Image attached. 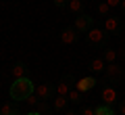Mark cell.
<instances>
[{
	"label": "cell",
	"mask_w": 125,
	"mask_h": 115,
	"mask_svg": "<svg viewBox=\"0 0 125 115\" xmlns=\"http://www.w3.org/2000/svg\"><path fill=\"white\" fill-rule=\"evenodd\" d=\"M31 92H36V88H33V82L29 77H17L10 84V98L13 101H25Z\"/></svg>",
	"instance_id": "6da1fadb"
},
{
	"label": "cell",
	"mask_w": 125,
	"mask_h": 115,
	"mask_svg": "<svg viewBox=\"0 0 125 115\" xmlns=\"http://www.w3.org/2000/svg\"><path fill=\"white\" fill-rule=\"evenodd\" d=\"M85 36H88L90 44H102V42L106 40V34H104V29H100V27H90V29L85 31Z\"/></svg>",
	"instance_id": "7a4b0ae2"
},
{
	"label": "cell",
	"mask_w": 125,
	"mask_h": 115,
	"mask_svg": "<svg viewBox=\"0 0 125 115\" xmlns=\"http://www.w3.org/2000/svg\"><path fill=\"white\" fill-rule=\"evenodd\" d=\"M104 71H106V77L111 82H119L121 77H123V67L117 65V63H108V65L104 67Z\"/></svg>",
	"instance_id": "3957f363"
},
{
	"label": "cell",
	"mask_w": 125,
	"mask_h": 115,
	"mask_svg": "<svg viewBox=\"0 0 125 115\" xmlns=\"http://www.w3.org/2000/svg\"><path fill=\"white\" fill-rule=\"evenodd\" d=\"M92 23H94V21H92V17H90V15H83V13H81L79 17H75V29H77V31H83V34H85L90 27H94Z\"/></svg>",
	"instance_id": "277c9868"
},
{
	"label": "cell",
	"mask_w": 125,
	"mask_h": 115,
	"mask_svg": "<svg viewBox=\"0 0 125 115\" xmlns=\"http://www.w3.org/2000/svg\"><path fill=\"white\" fill-rule=\"evenodd\" d=\"M94 86H96V77H92V75H85V77H79V80H77L75 88L79 90L81 94H83V92H88V90H92Z\"/></svg>",
	"instance_id": "5b68a950"
},
{
	"label": "cell",
	"mask_w": 125,
	"mask_h": 115,
	"mask_svg": "<svg viewBox=\"0 0 125 115\" xmlns=\"http://www.w3.org/2000/svg\"><path fill=\"white\" fill-rule=\"evenodd\" d=\"M100 96H102L104 105H108V107H113L117 101H119V96H117V90L113 88V86H106V88L102 90V94H100Z\"/></svg>",
	"instance_id": "8992f818"
},
{
	"label": "cell",
	"mask_w": 125,
	"mask_h": 115,
	"mask_svg": "<svg viewBox=\"0 0 125 115\" xmlns=\"http://www.w3.org/2000/svg\"><path fill=\"white\" fill-rule=\"evenodd\" d=\"M121 29V23L117 17H113V15H108L106 19H104V31H108V34H117V31Z\"/></svg>",
	"instance_id": "52a82bcc"
},
{
	"label": "cell",
	"mask_w": 125,
	"mask_h": 115,
	"mask_svg": "<svg viewBox=\"0 0 125 115\" xmlns=\"http://www.w3.org/2000/svg\"><path fill=\"white\" fill-rule=\"evenodd\" d=\"M77 40V29L75 27H67V29H62V34H61V42L62 44H73V42Z\"/></svg>",
	"instance_id": "ba28073f"
},
{
	"label": "cell",
	"mask_w": 125,
	"mask_h": 115,
	"mask_svg": "<svg viewBox=\"0 0 125 115\" xmlns=\"http://www.w3.org/2000/svg\"><path fill=\"white\" fill-rule=\"evenodd\" d=\"M36 94H38L40 101H48V98H52V88H50L48 84H38Z\"/></svg>",
	"instance_id": "9c48e42d"
},
{
	"label": "cell",
	"mask_w": 125,
	"mask_h": 115,
	"mask_svg": "<svg viewBox=\"0 0 125 115\" xmlns=\"http://www.w3.org/2000/svg\"><path fill=\"white\" fill-rule=\"evenodd\" d=\"M67 9L71 11L73 15H81V13H83V0H69Z\"/></svg>",
	"instance_id": "30bf717a"
},
{
	"label": "cell",
	"mask_w": 125,
	"mask_h": 115,
	"mask_svg": "<svg viewBox=\"0 0 125 115\" xmlns=\"http://www.w3.org/2000/svg\"><path fill=\"white\" fill-rule=\"evenodd\" d=\"M104 67H106V61L104 59H92V63H90V69L92 71H104Z\"/></svg>",
	"instance_id": "8fae6325"
},
{
	"label": "cell",
	"mask_w": 125,
	"mask_h": 115,
	"mask_svg": "<svg viewBox=\"0 0 125 115\" xmlns=\"http://www.w3.org/2000/svg\"><path fill=\"white\" fill-rule=\"evenodd\" d=\"M69 90H71V86H69L67 80H61V82L56 84V94H61V96H67Z\"/></svg>",
	"instance_id": "7c38bea8"
},
{
	"label": "cell",
	"mask_w": 125,
	"mask_h": 115,
	"mask_svg": "<svg viewBox=\"0 0 125 115\" xmlns=\"http://www.w3.org/2000/svg\"><path fill=\"white\" fill-rule=\"evenodd\" d=\"M67 102H69L67 96H61V94H56V96H54V109H56V111H62L65 107H67Z\"/></svg>",
	"instance_id": "4fadbf2b"
},
{
	"label": "cell",
	"mask_w": 125,
	"mask_h": 115,
	"mask_svg": "<svg viewBox=\"0 0 125 115\" xmlns=\"http://www.w3.org/2000/svg\"><path fill=\"white\" fill-rule=\"evenodd\" d=\"M10 73H13V77L17 80V77H25V65H21V63H17V65L10 69Z\"/></svg>",
	"instance_id": "5bb4252c"
},
{
	"label": "cell",
	"mask_w": 125,
	"mask_h": 115,
	"mask_svg": "<svg viewBox=\"0 0 125 115\" xmlns=\"http://www.w3.org/2000/svg\"><path fill=\"white\" fill-rule=\"evenodd\" d=\"M117 57H119V52H117L115 48L104 50V61H106V65H108V63H115V61H117Z\"/></svg>",
	"instance_id": "9a60e30c"
},
{
	"label": "cell",
	"mask_w": 125,
	"mask_h": 115,
	"mask_svg": "<svg viewBox=\"0 0 125 115\" xmlns=\"http://www.w3.org/2000/svg\"><path fill=\"white\" fill-rule=\"evenodd\" d=\"M96 9H98V13L102 15V17H108V15H111V6L106 4V0H104V2H98V6H96Z\"/></svg>",
	"instance_id": "2e32d148"
},
{
	"label": "cell",
	"mask_w": 125,
	"mask_h": 115,
	"mask_svg": "<svg viewBox=\"0 0 125 115\" xmlns=\"http://www.w3.org/2000/svg\"><path fill=\"white\" fill-rule=\"evenodd\" d=\"M96 115H115V111H113L108 105H104V102H102L100 107H96Z\"/></svg>",
	"instance_id": "e0dca14e"
},
{
	"label": "cell",
	"mask_w": 125,
	"mask_h": 115,
	"mask_svg": "<svg viewBox=\"0 0 125 115\" xmlns=\"http://www.w3.org/2000/svg\"><path fill=\"white\" fill-rule=\"evenodd\" d=\"M67 98H69V101H71V102H79V101H81V92H79V90H77V88H73V90H69Z\"/></svg>",
	"instance_id": "ac0fdd59"
},
{
	"label": "cell",
	"mask_w": 125,
	"mask_h": 115,
	"mask_svg": "<svg viewBox=\"0 0 125 115\" xmlns=\"http://www.w3.org/2000/svg\"><path fill=\"white\" fill-rule=\"evenodd\" d=\"M0 115H15V111H13V105L4 102V105L0 107Z\"/></svg>",
	"instance_id": "d6986e66"
},
{
	"label": "cell",
	"mask_w": 125,
	"mask_h": 115,
	"mask_svg": "<svg viewBox=\"0 0 125 115\" xmlns=\"http://www.w3.org/2000/svg\"><path fill=\"white\" fill-rule=\"evenodd\" d=\"M25 102H27V105H29V107H33V105H38V94H36V92H31L29 96L25 98Z\"/></svg>",
	"instance_id": "ffe728a7"
},
{
	"label": "cell",
	"mask_w": 125,
	"mask_h": 115,
	"mask_svg": "<svg viewBox=\"0 0 125 115\" xmlns=\"http://www.w3.org/2000/svg\"><path fill=\"white\" fill-rule=\"evenodd\" d=\"M106 4L111 9H117V6H121V0H106Z\"/></svg>",
	"instance_id": "44dd1931"
},
{
	"label": "cell",
	"mask_w": 125,
	"mask_h": 115,
	"mask_svg": "<svg viewBox=\"0 0 125 115\" xmlns=\"http://www.w3.org/2000/svg\"><path fill=\"white\" fill-rule=\"evenodd\" d=\"M81 115H96V109H92V107H85V109L81 111Z\"/></svg>",
	"instance_id": "7402d4cb"
},
{
	"label": "cell",
	"mask_w": 125,
	"mask_h": 115,
	"mask_svg": "<svg viewBox=\"0 0 125 115\" xmlns=\"http://www.w3.org/2000/svg\"><path fill=\"white\" fill-rule=\"evenodd\" d=\"M67 2H69V0H54V4H56V6H65Z\"/></svg>",
	"instance_id": "603a6c76"
},
{
	"label": "cell",
	"mask_w": 125,
	"mask_h": 115,
	"mask_svg": "<svg viewBox=\"0 0 125 115\" xmlns=\"http://www.w3.org/2000/svg\"><path fill=\"white\" fill-rule=\"evenodd\" d=\"M119 113H121V115H125V101L119 105Z\"/></svg>",
	"instance_id": "cb8c5ba5"
},
{
	"label": "cell",
	"mask_w": 125,
	"mask_h": 115,
	"mask_svg": "<svg viewBox=\"0 0 125 115\" xmlns=\"http://www.w3.org/2000/svg\"><path fill=\"white\" fill-rule=\"evenodd\" d=\"M27 115H42L40 111H31V113H27Z\"/></svg>",
	"instance_id": "d4e9b609"
},
{
	"label": "cell",
	"mask_w": 125,
	"mask_h": 115,
	"mask_svg": "<svg viewBox=\"0 0 125 115\" xmlns=\"http://www.w3.org/2000/svg\"><path fill=\"white\" fill-rule=\"evenodd\" d=\"M121 9H123V11H125V0H121Z\"/></svg>",
	"instance_id": "484cf974"
},
{
	"label": "cell",
	"mask_w": 125,
	"mask_h": 115,
	"mask_svg": "<svg viewBox=\"0 0 125 115\" xmlns=\"http://www.w3.org/2000/svg\"><path fill=\"white\" fill-rule=\"evenodd\" d=\"M65 115H77V113H73V111H67V113H65Z\"/></svg>",
	"instance_id": "4316f807"
}]
</instances>
